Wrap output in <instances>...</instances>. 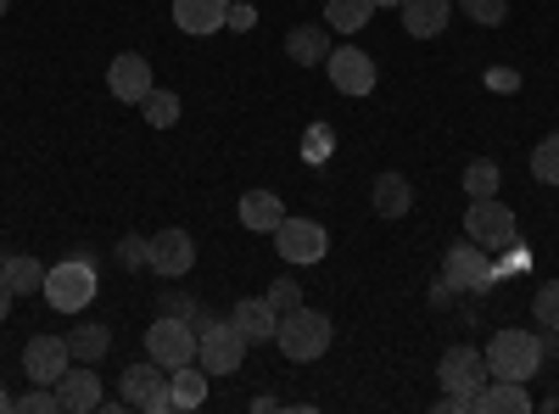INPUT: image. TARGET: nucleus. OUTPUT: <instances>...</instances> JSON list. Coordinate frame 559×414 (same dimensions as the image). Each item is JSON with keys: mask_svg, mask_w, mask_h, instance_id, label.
<instances>
[{"mask_svg": "<svg viewBox=\"0 0 559 414\" xmlns=\"http://www.w3.org/2000/svg\"><path fill=\"white\" fill-rule=\"evenodd\" d=\"M487 353V376L498 381H532L543 370V336L537 331H492V342L481 347Z\"/></svg>", "mask_w": 559, "mask_h": 414, "instance_id": "f257e3e1", "label": "nucleus"}, {"mask_svg": "<svg viewBox=\"0 0 559 414\" xmlns=\"http://www.w3.org/2000/svg\"><path fill=\"white\" fill-rule=\"evenodd\" d=\"M274 342H280V353H286L292 364H313V358L331 353L336 331H331V319H324L319 308H308V303H302V308H292V314H280Z\"/></svg>", "mask_w": 559, "mask_h": 414, "instance_id": "f03ea898", "label": "nucleus"}, {"mask_svg": "<svg viewBox=\"0 0 559 414\" xmlns=\"http://www.w3.org/2000/svg\"><path fill=\"white\" fill-rule=\"evenodd\" d=\"M247 336L229 326V319H202L197 326V364L207 376H236L241 364H247Z\"/></svg>", "mask_w": 559, "mask_h": 414, "instance_id": "7ed1b4c3", "label": "nucleus"}, {"mask_svg": "<svg viewBox=\"0 0 559 414\" xmlns=\"http://www.w3.org/2000/svg\"><path fill=\"white\" fill-rule=\"evenodd\" d=\"M437 381H442V392H448V398H459V403H464V414H471V409H476V392L492 381V376H487V353L464 347V342H459V347H448V353H442V364H437Z\"/></svg>", "mask_w": 559, "mask_h": 414, "instance_id": "20e7f679", "label": "nucleus"}, {"mask_svg": "<svg viewBox=\"0 0 559 414\" xmlns=\"http://www.w3.org/2000/svg\"><path fill=\"white\" fill-rule=\"evenodd\" d=\"M90 297H96V269H90V258H62L57 269H45V303H51L57 314H79Z\"/></svg>", "mask_w": 559, "mask_h": 414, "instance_id": "39448f33", "label": "nucleus"}, {"mask_svg": "<svg viewBox=\"0 0 559 414\" xmlns=\"http://www.w3.org/2000/svg\"><path fill=\"white\" fill-rule=\"evenodd\" d=\"M146 358H157L163 370L191 364V358H197V331H191V319H179V314L152 319V331H146Z\"/></svg>", "mask_w": 559, "mask_h": 414, "instance_id": "423d86ee", "label": "nucleus"}, {"mask_svg": "<svg viewBox=\"0 0 559 414\" xmlns=\"http://www.w3.org/2000/svg\"><path fill=\"white\" fill-rule=\"evenodd\" d=\"M123 403L129 409H146V414H168L174 398H168V370L157 358H140L123 370Z\"/></svg>", "mask_w": 559, "mask_h": 414, "instance_id": "0eeeda50", "label": "nucleus"}, {"mask_svg": "<svg viewBox=\"0 0 559 414\" xmlns=\"http://www.w3.org/2000/svg\"><path fill=\"white\" fill-rule=\"evenodd\" d=\"M464 236L476 247H509L515 241V213L498 197H471V213H464Z\"/></svg>", "mask_w": 559, "mask_h": 414, "instance_id": "6e6552de", "label": "nucleus"}, {"mask_svg": "<svg viewBox=\"0 0 559 414\" xmlns=\"http://www.w3.org/2000/svg\"><path fill=\"white\" fill-rule=\"evenodd\" d=\"M274 247H280V258H286V263H324L331 236H324V224L286 213V218H280V229H274Z\"/></svg>", "mask_w": 559, "mask_h": 414, "instance_id": "1a4fd4ad", "label": "nucleus"}, {"mask_svg": "<svg viewBox=\"0 0 559 414\" xmlns=\"http://www.w3.org/2000/svg\"><path fill=\"white\" fill-rule=\"evenodd\" d=\"M487 281H492L487 247H476V241L448 247V258H442V286H448V292H487Z\"/></svg>", "mask_w": 559, "mask_h": 414, "instance_id": "9d476101", "label": "nucleus"}, {"mask_svg": "<svg viewBox=\"0 0 559 414\" xmlns=\"http://www.w3.org/2000/svg\"><path fill=\"white\" fill-rule=\"evenodd\" d=\"M23 370H28L34 387H57V381L73 370L68 336H28V347H23Z\"/></svg>", "mask_w": 559, "mask_h": 414, "instance_id": "9b49d317", "label": "nucleus"}, {"mask_svg": "<svg viewBox=\"0 0 559 414\" xmlns=\"http://www.w3.org/2000/svg\"><path fill=\"white\" fill-rule=\"evenodd\" d=\"M191 263H197L191 229H179V224L157 229V236H152V252H146V269H157V274H168V281H179V274H191Z\"/></svg>", "mask_w": 559, "mask_h": 414, "instance_id": "f8f14e48", "label": "nucleus"}, {"mask_svg": "<svg viewBox=\"0 0 559 414\" xmlns=\"http://www.w3.org/2000/svg\"><path fill=\"white\" fill-rule=\"evenodd\" d=\"M324 73H331V84L342 90V96H369V90H376V79H381V68L369 62L358 45H342V51L324 57Z\"/></svg>", "mask_w": 559, "mask_h": 414, "instance_id": "ddd939ff", "label": "nucleus"}, {"mask_svg": "<svg viewBox=\"0 0 559 414\" xmlns=\"http://www.w3.org/2000/svg\"><path fill=\"white\" fill-rule=\"evenodd\" d=\"M107 90H112L118 102L140 107V102H146V90H152V62L140 57V51H123V57H112V68H107Z\"/></svg>", "mask_w": 559, "mask_h": 414, "instance_id": "4468645a", "label": "nucleus"}, {"mask_svg": "<svg viewBox=\"0 0 559 414\" xmlns=\"http://www.w3.org/2000/svg\"><path fill=\"white\" fill-rule=\"evenodd\" d=\"M57 398H62V414H96L102 409V376L96 364H79L57 381Z\"/></svg>", "mask_w": 559, "mask_h": 414, "instance_id": "2eb2a0df", "label": "nucleus"}, {"mask_svg": "<svg viewBox=\"0 0 559 414\" xmlns=\"http://www.w3.org/2000/svg\"><path fill=\"white\" fill-rule=\"evenodd\" d=\"M397 12H403V28L414 39H437L448 28V17H453V0H403Z\"/></svg>", "mask_w": 559, "mask_h": 414, "instance_id": "dca6fc26", "label": "nucleus"}, {"mask_svg": "<svg viewBox=\"0 0 559 414\" xmlns=\"http://www.w3.org/2000/svg\"><path fill=\"white\" fill-rule=\"evenodd\" d=\"M174 23L185 34H218L229 23V0H174Z\"/></svg>", "mask_w": 559, "mask_h": 414, "instance_id": "f3484780", "label": "nucleus"}, {"mask_svg": "<svg viewBox=\"0 0 559 414\" xmlns=\"http://www.w3.org/2000/svg\"><path fill=\"white\" fill-rule=\"evenodd\" d=\"M280 218H286V197H274V191H247L241 197V224L252 229V236H274Z\"/></svg>", "mask_w": 559, "mask_h": 414, "instance_id": "a211bd4d", "label": "nucleus"}, {"mask_svg": "<svg viewBox=\"0 0 559 414\" xmlns=\"http://www.w3.org/2000/svg\"><path fill=\"white\" fill-rule=\"evenodd\" d=\"M229 326H236L247 342H274V331H280V314H274L263 297H247V303H236V314H229Z\"/></svg>", "mask_w": 559, "mask_h": 414, "instance_id": "6ab92c4d", "label": "nucleus"}, {"mask_svg": "<svg viewBox=\"0 0 559 414\" xmlns=\"http://www.w3.org/2000/svg\"><path fill=\"white\" fill-rule=\"evenodd\" d=\"M526 409H532L526 381H498L492 376V387L476 392V414H526Z\"/></svg>", "mask_w": 559, "mask_h": 414, "instance_id": "aec40b11", "label": "nucleus"}, {"mask_svg": "<svg viewBox=\"0 0 559 414\" xmlns=\"http://www.w3.org/2000/svg\"><path fill=\"white\" fill-rule=\"evenodd\" d=\"M286 57H292L297 68H319L324 57H331V34H324L319 23H297V28L286 34Z\"/></svg>", "mask_w": 559, "mask_h": 414, "instance_id": "412c9836", "label": "nucleus"}, {"mask_svg": "<svg viewBox=\"0 0 559 414\" xmlns=\"http://www.w3.org/2000/svg\"><path fill=\"white\" fill-rule=\"evenodd\" d=\"M168 398H174V409H202L207 403V370L197 358L179 364V370H168Z\"/></svg>", "mask_w": 559, "mask_h": 414, "instance_id": "4be33fe9", "label": "nucleus"}, {"mask_svg": "<svg viewBox=\"0 0 559 414\" xmlns=\"http://www.w3.org/2000/svg\"><path fill=\"white\" fill-rule=\"evenodd\" d=\"M369 202H376L381 218H403V213L414 208V186H408L403 174H381V179H376V191H369Z\"/></svg>", "mask_w": 559, "mask_h": 414, "instance_id": "5701e85b", "label": "nucleus"}, {"mask_svg": "<svg viewBox=\"0 0 559 414\" xmlns=\"http://www.w3.org/2000/svg\"><path fill=\"white\" fill-rule=\"evenodd\" d=\"M107 347H112V331H107V326H73V331H68L73 364H102Z\"/></svg>", "mask_w": 559, "mask_h": 414, "instance_id": "b1692460", "label": "nucleus"}, {"mask_svg": "<svg viewBox=\"0 0 559 414\" xmlns=\"http://www.w3.org/2000/svg\"><path fill=\"white\" fill-rule=\"evenodd\" d=\"M369 12H376V0H324V28L358 34V28L369 23Z\"/></svg>", "mask_w": 559, "mask_h": 414, "instance_id": "393cba45", "label": "nucleus"}, {"mask_svg": "<svg viewBox=\"0 0 559 414\" xmlns=\"http://www.w3.org/2000/svg\"><path fill=\"white\" fill-rule=\"evenodd\" d=\"M7 286H12V297H28V292H45V263L39 258H28V252H17V258H7Z\"/></svg>", "mask_w": 559, "mask_h": 414, "instance_id": "a878e982", "label": "nucleus"}, {"mask_svg": "<svg viewBox=\"0 0 559 414\" xmlns=\"http://www.w3.org/2000/svg\"><path fill=\"white\" fill-rule=\"evenodd\" d=\"M140 113H146L152 129H174L179 123V96H174V90H163V84H152L146 102H140Z\"/></svg>", "mask_w": 559, "mask_h": 414, "instance_id": "bb28decb", "label": "nucleus"}, {"mask_svg": "<svg viewBox=\"0 0 559 414\" xmlns=\"http://www.w3.org/2000/svg\"><path fill=\"white\" fill-rule=\"evenodd\" d=\"M503 191V174L492 157H476L471 168H464V197H498Z\"/></svg>", "mask_w": 559, "mask_h": 414, "instance_id": "cd10ccee", "label": "nucleus"}, {"mask_svg": "<svg viewBox=\"0 0 559 414\" xmlns=\"http://www.w3.org/2000/svg\"><path fill=\"white\" fill-rule=\"evenodd\" d=\"M532 174L543 186H559V134H543L537 152H532Z\"/></svg>", "mask_w": 559, "mask_h": 414, "instance_id": "c85d7f7f", "label": "nucleus"}, {"mask_svg": "<svg viewBox=\"0 0 559 414\" xmlns=\"http://www.w3.org/2000/svg\"><path fill=\"white\" fill-rule=\"evenodd\" d=\"M532 314H537V326H543V331H559V281L537 286V297H532Z\"/></svg>", "mask_w": 559, "mask_h": 414, "instance_id": "c756f323", "label": "nucleus"}, {"mask_svg": "<svg viewBox=\"0 0 559 414\" xmlns=\"http://www.w3.org/2000/svg\"><path fill=\"white\" fill-rule=\"evenodd\" d=\"M331 152H336V134L324 129V123H313V129L302 134V157H308V163H331Z\"/></svg>", "mask_w": 559, "mask_h": 414, "instance_id": "7c9ffc66", "label": "nucleus"}, {"mask_svg": "<svg viewBox=\"0 0 559 414\" xmlns=\"http://www.w3.org/2000/svg\"><path fill=\"white\" fill-rule=\"evenodd\" d=\"M459 7H464V17H471V23H481V28H498V23L509 17V7H503V0H459Z\"/></svg>", "mask_w": 559, "mask_h": 414, "instance_id": "2f4dec72", "label": "nucleus"}, {"mask_svg": "<svg viewBox=\"0 0 559 414\" xmlns=\"http://www.w3.org/2000/svg\"><path fill=\"white\" fill-rule=\"evenodd\" d=\"M57 409H62L57 387H34V392H23V398H17V409H12V414H57Z\"/></svg>", "mask_w": 559, "mask_h": 414, "instance_id": "473e14b6", "label": "nucleus"}, {"mask_svg": "<svg viewBox=\"0 0 559 414\" xmlns=\"http://www.w3.org/2000/svg\"><path fill=\"white\" fill-rule=\"evenodd\" d=\"M263 303H269L274 314H292V308H302V286H297V281H274V286L263 292Z\"/></svg>", "mask_w": 559, "mask_h": 414, "instance_id": "72a5a7b5", "label": "nucleus"}, {"mask_svg": "<svg viewBox=\"0 0 559 414\" xmlns=\"http://www.w3.org/2000/svg\"><path fill=\"white\" fill-rule=\"evenodd\" d=\"M146 252H152V236H123L118 241V263L123 269H146Z\"/></svg>", "mask_w": 559, "mask_h": 414, "instance_id": "f704fd0d", "label": "nucleus"}, {"mask_svg": "<svg viewBox=\"0 0 559 414\" xmlns=\"http://www.w3.org/2000/svg\"><path fill=\"white\" fill-rule=\"evenodd\" d=\"M252 23H258L252 7H229V28H252Z\"/></svg>", "mask_w": 559, "mask_h": 414, "instance_id": "c9c22d12", "label": "nucleus"}, {"mask_svg": "<svg viewBox=\"0 0 559 414\" xmlns=\"http://www.w3.org/2000/svg\"><path fill=\"white\" fill-rule=\"evenodd\" d=\"M487 84H492V90H515V84H521V73H509V68H498V73H487Z\"/></svg>", "mask_w": 559, "mask_h": 414, "instance_id": "e433bc0d", "label": "nucleus"}, {"mask_svg": "<svg viewBox=\"0 0 559 414\" xmlns=\"http://www.w3.org/2000/svg\"><path fill=\"white\" fill-rule=\"evenodd\" d=\"M7 314H12V286H7V274H0V326H7Z\"/></svg>", "mask_w": 559, "mask_h": 414, "instance_id": "4c0bfd02", "label": "nucleus"}, {"mask_svg": "<svg viewBox=\"0 0 559 414\" xmlns=\"http://www.w3.org/2000/svg\"><path fill=\"white\" fill-rule=\"evenodd\" d=\"M12 409H17V398H12L7 387H0V414H12Z\"/></svg>", "mask_w": 559, "mask_h": 414, "instance_id": "58836bf2", "label": "nucleus"}, {"mask_svg": "<svg viewBox=\"0 0 559 414\" xmlns=\"http://www.w3.org/2000/svg\"><path fill=\"white\" fill-rule=\"evenodd\" d=\"M7 12H12V0H0V17H7Z\"/></svg>", "mask_w": 559, "mask_h": 414, "instance_id": "ea45409f", "label": "nucleus"}, {"mask_svg": "<svg viewBox=\"0 0 559 414\" xmlns=\"http://www.w3.org/2000/svg\"><path fill=\"white\" fill-rule=\"evenodd\" d=\"M376 7H403V0H376Z\"/></svg>", "mask_w": 559, "mask_h": 414, "instance_id": "a19ab883", "label": "nucleus"}, {"mask_svg": "<svg viewBox=\"0 0 559 414\" xmlns=\"http://www.w3.org/2000/svg\"><path fill=\"white\" fill-rule=\"evenodd\" d=\"M0 269H7V252H0Z\"/></svg>", "mask_w": 559, "mask_h": 414, "instance_id": "79ce46f5", "label": "nucleus"}]
</instances>
